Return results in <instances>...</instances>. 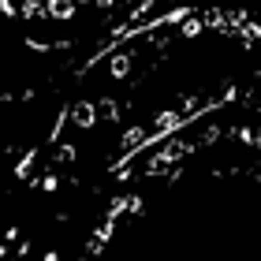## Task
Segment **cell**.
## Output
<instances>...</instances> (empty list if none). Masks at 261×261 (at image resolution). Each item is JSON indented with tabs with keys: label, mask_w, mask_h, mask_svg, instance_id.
<instances>
[{
	"label": "cell",
	"mask_w": 261,
	"mask_h": 261,
	"mask_svg": "<svg viewBox=\"0 0 261 261\" xmlns=\"http://www.w3.org/2000/svg\"><path fill=\"white\" fill-rule=\"evenodd\" d=\"M191 149H194V146H187L183 138H172L168 146H161V149H157V157H153V161L146 164V175H157L161 168H168V164H175L179 157H187Z\"/></svg>",
	"instance_id": "obj_1"
},
{
	"label": "cell",
	"mask_w": 261,
	"mask_h": 261,
	"mask_svg": "<svg viewBox=\"0 0 261 261\" xmlns=\"http://www.w3.org/2000/svg\"><path fill=\"white\" fill-rule=\"evenodd\" d=\"M67 120L75 123V127H82V130L97 127V101H90V97L75 101V105H71V109H67Z\"/></svg>",
	"instance_id": "obj_2"
},
{
	"label": "cell",
	"mask_w": 261,
	"mask_h": 261,
	"mask_svg": "<svg viewBox=\"0 0 261 261\" xmlns=\"http://www.w3.org/2000/svg\"><path fill=\"white\" fill-rule=\"evenodd\" d=\"M45 15L49 19H75V0H49Z\"/></svg>",
	"instance_id": "obj_3"
},
{
	"label": "cell",
	"mask_w": 261,
	"mask_h": 261,
	"mask_svg": "<svg viewBox=\"0 0 261 261\" xmlns=\"http://www.w3.org/2000/svg\"><path fill=\"white\" fill-rule=\"evenodd\" d=\"M34 164H38V149H27V153L19 157V164H15V179L27 183L30 175H34Z\"/></svg>",
	"instance_id": "obj_4"
},
{
	"label": "cell",
	"mask_w": 261,
	"mask_h": 261,
	"mask_svg": "<svg viewBox=\"0 0 261 261\" xmlns=\"http://www.w3.org/2000/svg\"><path fill=\"white\" fill-rule=\"evenodd\" d=\"M97 116L109 120V123H116V120H120V105H116L112 97H97Z\"/></svg>",
	"instance_id": "obj_5"
},
{
	"label": "cell",
	"mask_w": 261,
	"mask_h": 261,
	"mask_svg": "<svg viewBox=\"0 0 261 261\" xmlns=\"http://www.w3.org/2000/svg\"><path fill=\"white\" fill-rule=\"evenodd\" d=\"M201 30H205V22L194 19V15H187V19L179 22V38H201Z\"/></svg>",
	"instance_id": "obj_6"
},
{
	"label": "cell",
	"mask_w": 261,
	"mask_h": 261,
	"mask_svg": "<svg viewBox=\"0 0 261 261\" xmlns=\"http://www.w3.org/2000/svg\"><path fill=\"white\" fill-rule=\"evenodd\" d=\"M142 138H146V127H127L123 135H120V146H123V153H127V149H135Z\"/></svg>",
	"instance_id": "obj_7"
},
{
	"label": "cell",
	"mask_w": 261,
	"mask_h": 261,
	"mask_svg": "<svg viewBox=\"0 0 261 261\" xmlns=\"http://www.w3.org/2000/svg\"><path fill=\"white\" fill-rule=\"evenodd\" d=\"M19 15H22V19H45V4H41V0H22V4H19Z\"/></svg>",
	"instance_id": "obj_8"
},
{
	"label": "cell",
	"mask_w": 261,
	"mask_h": 261,
	"mask_svg": "<svg viewBox=\"0 0 261 261\" xmlns=\"http://www.w3.org/2000/svg\"><path fill=\"white\" fill-rule=\"evenodd\" d=\"M130 71V56L127 53H112V79H123Z\"/></svg>",
	"instance_id": "obj_9"
},
{
	"label": "cell",
	"mask_w": 261,
	"mask_h": 261,
	"mask_svg": "<svg viewBox=\"0 0 261 261\" xmlns=\"http://www.w3.org/2000/svg\"><path fill=\"white\" fill-rule=\"evenodd\" d=\"M64 127H67V109H60V112H56V120H53V127H49V142H60Z\"/></svg>",
	"instance_id": "obj_10"
},
{
	"label": "cell",
	"mask_w": 261,
	"mask_h": 261,
	"mask_svg": "<svg viewBox=\"0 0 261 261\" xmlns=\"http://www.w3.org/2000/svg\"><path fill=\"white\" fill-rule=\"evenodd\" d=\"M142 209H146V198L130 194V198H127V213H130V217H142Z\"/></svg>",
	"instance_id": "obj_11"
},
{
	"label": "cell",
	"mask_w": 261,
	"mask_h": 261,
	"mask_svg": "<svg viewBox=\"0 0 261 261\" xmlns=\"http://www.w3.org/2000/svg\"><path fill=\"white\" fill-rule=\"evenodd\" d=\"M75 157H79V146H71V142L56 149V161H75Z\"/></svg>",
	"instance_id": "obj_12"
},
{
	"label": "cell",
	"mask_w": 261,
	"mask_h": 261,
	"mask_svg": "<svg viewBox=\"0 0 261 261\" xmlns=\"http://www.w3.org/2000/svg\"><path fill=\"white\" fill-rule=\"evenodd\" d=\"M41 191H45V194H53V191H60V179H56V175L49 172V175H45V179H41Z\"/></svg>",
	"instance_id": "obj_13"
},
{
	"label": "cell",
	"mask_w": 261,
	"mask_h": 261,
	"mask_svg": "<svg viewBox=\"0 0 261 261\" xmlns=\"http://www.w3.org/2000/svg\"><path fill=\"white\" fill-rule=\"evenodd\" d=\"M0 15H8V19H15L19 15V8L11 4V0H0Z\"/></svg>",
	"instance_id": "obj_14"
},
{
	"label": "cell",
	"mask_w": 261,
	"mask_h": 261,
	"mask_svg": "<svg viewBox=\"0 0 261 261\" xmlns=\"http://www.w3.org/2000/svg\"><path fill=\"white\" fill-rule=\"evenodd\" d=\"M153 8V0H142V4L138 8H130V19H142V15H146V11Z\"/></svg>",
	"instance_id": "obj_15"
},
{
	"label": "cell",
	"mask_w": 261,
	"mask_h": 261,
	"mask_svg": "<svg viewBox=\"0 0 261 261\" xmlns=\"http://www.w3.org/2000/svg\"><path fill=\"white\" fill-rule=\"evenodd\" d=\"M235 138L246 142V146H254V130H250V127H239V130H235Z\"/></svg>",
	"instance_id": "obj_16"
},
{
	"label": "cell",
	"mask_w": 261,
	"mask_h": 261,
	"mask_svg": "<svg viewBox=\"0 0 261 261\" xmlns=\"http://www.w3.org/2000/svg\"><path fill=\"white\" fill-rule=\"evenodd\" d=\"M19 239V228H15V224H11V228H4V243H15Z\"/></svg>",
	"instance_id": "obj_17"
},
{
	"label": "cell",
	"mask_w": 261,
	"mask_h": 261,
	"mask_svg": "<svg viewBox=\"0 0 261 261\" xmlns=\"http://www.w3.org/2000/svg\"><path fill=\"white\" fill-rule=\"evenodd\" d=\"M41 261H60V250H45V257Z\"/></svg>",
	"instance_id": "obj_18"
},
{
	"label": "cell",
	"mask_w": 261,
	"mask_h": 261,
	"mask_svg": "<svg viewBox=\"0 0 261 261\" xmlns=\"http://www.w3.org/2000/svg\"><path fill=\"white\" fill-rule=\"evenodd\" d=\"M8 257V243H0V261H4Z\"/></svg>",
	"instance_id": "obj_19"
},
{
	"label": "cell",
	"mask_w": 261,
	"mask_h": 261,
	"mask_svg": "<svg viewBox=\"0 0 261 261\" xmlns=\"http://www.w3.org/2000/svg\"><path fill=\"white\" fill-rule=\"evenodd\" d=\"M254 146H257V149H261V135H254Z\"/></svg>",
	"instance_id": "obj_20"
},
{
	"label": "cell",
	"mask_w": 261,
	"mask_h": 261,
	"mask_svg": "<svg viewBox=\"0 0 261 261\" xmlns=\"http://www.w3.org/2000/svg\"><path fill=\"white\" fill-rule=\"evenodd\" d=\"M79 261H90V254H86V257H79Z\"/></svg>",
	"instance_id": "obj_21"
},
{
	"label": "cell",
	"mask_w": 261,
	"mask_h": 261,
	"mask_svg": "<svg viewBox=\"0 0 261 261\" xmlns=\"http://www.w3.org/2000/svg\"><path fill=\"white\" fill-rule=\"evenodd\" d=\"M79 4H90V0H79Z\"/></svg>",
	"instance_id": "obj_22"
}]
</instances>
